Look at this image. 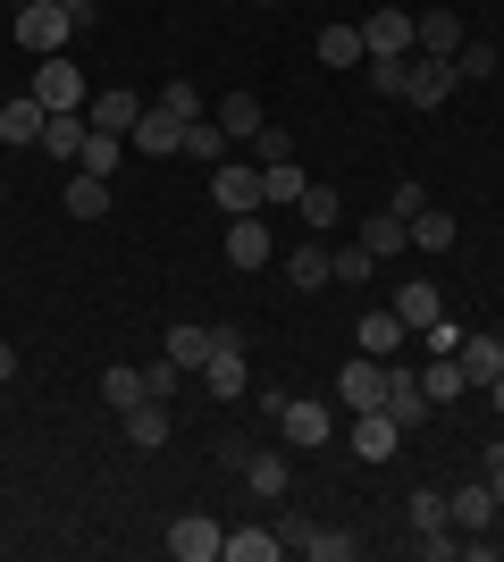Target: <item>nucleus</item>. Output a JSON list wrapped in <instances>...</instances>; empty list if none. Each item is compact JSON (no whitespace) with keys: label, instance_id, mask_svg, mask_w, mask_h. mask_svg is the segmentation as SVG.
<instances>
[{"label":"nucleus","instance_id":"nucleus-1","mask_svg":"<svg viewBox=\"0 0 504 562\" xmlns=\"http://www.w3.org/2000/svg\"><path fill=\"white\" fill-rule=\"evenodd\" d=\"M261 412H269V420H278V428H287V446H303V453H320V446H328V437H336L328 403H303V395H269Z\"/></svg>","mask_w":504,"mask_h":562},{"label":"nucleus","instance_id":"nucleus-38","mask_svg":"<svg viewBox=\"0 0 504 562\" xmlns=\"http://www.w3.org/2000/svg\"><path fill=\"white\" fill-rule=\"evenodd\" d=\"M361 538H345V529H312V546H303V562H354Z\"/></svg>","mask_w":504,"mask_h":562},{"label":"nucleus","instance_id":"nucleus-40","mask_svg":"<svg viewBox=\"0 0 504 562\" xmlns=\"http://www.w3.org/2000/svg\"><path fill=\"white\" fill-rule=\"evenodd\" d=\"M496 68H504L496 43H462V50H455V76H462V85H480V76H496Z\"/></svg>","mask_w":504,"mask_h":562},{"label":"nucleus","instance_id":"nucleus-32","mask_svg":"<svg viewBox=\"0 0 504 562\" xmlns=\"http://www.w3.org/2000/svg\"><path fill=\"white\" fill-rule=\"evenodd\" d=\"M244 487L278 504V495H287V453H253V462H244Z\"/></svg>","mask_w":504,"mask_h":562},{"label":"nucleus","instance_id":"nucleus-17","mask_svg":"<svg viewBox=\"0 0 504 562\" xmlns=\"http://www.w3.org/2000/svg\"><path fill=\"white\" fill-rule=\"evenodd\" d=\"M85 135H93V117H85V110H51L43 117V151H51V160H76Z\"/></svg>","mask_w":504,"mask_h":562},{"label":"nucleus","instance_id":"nucleus-10","mask_svg":"<svg viewBox=\"0 0 504 562\" xmlns=\"http://www.w3.org/2000/svg\"><path fill=\"white\" fill-rule=\"evenodd\" d=\"M361 50L370 59H412V9H379V18L361 25Z\"/></svg>","mask_w":504,"mask_h":562},{"label":"nucleus","instance_id":"nucleus-56","mask_svg":"<svg viewBox=\"0 0 504 562\" xmlns=\"http://www.w3.org/2000/svg\"><path fill=\"white\" fill-rule=\"evenodd\" d=\"M496 59H504V43H496Z\"/></svg>","mask_w":504,"mask_h":562},{"label":"nucleus","instance_id":"nucleus-11","mask_svg":"<svg viewBox=\"0 0 504 562\" xmlns=\"http://www.w3.org/2000/svg\"><path fill=\"white\" fill-rule=\"evenodd\" d=\"M34 101H43V110H85V76L68 68V59H43V68H34Z\"/></svg>","mask_w":504,"mask_h":562},{"label":"nucleus","instance_id":"nucleus-37","mask_svg":"<svg viewBox=\"0 0 504 562\" xmlns=\"http://www.w3.org/2000/svg\"><path fill=\"white\" fill-rule=\"evenodd\" d=\"M219 126H227V135H261V101H253V93H227V101H219Z\"/></svg>","mask_w":504,"mask_h":562},{"label":"nucleus","instance_id":"nucleus-16","mask_svg":"<svg viewBox=\"0 0 504 562\" xmlns=\"http://www.w3.org/2000/svg\"><path fill=\"white\" fill-rule=\"evenodd\" d=\"M455 361H462V386H480V395H488V386H496V370H504V345H496V336H462Z\"/></svg>","mask_w":504,"mask_h":562},{"label":"nucleus","instance_id":"nucleus-51","mask_svg":"<svg viewBox=\"0 0 504 562\" xmlns=\"http://www.w3.org/2000/svg\"><path fill=\"white\" fill-rule=\"evenodd\" d=\"M59 9H68L76 25H93V0H59Z\"/></svg>","mask_w":504,"mask_h":562},{"label":"nucleus","instance_id":"nucleus-50","mask_svg":"<svg viewBox=\"0 0 504 562\" xmlns=\"http://www.w3.org/2000/svg\"><path fill=\"white\" fill-rule=\"evenodd\" d=\"M9 378H18V345H9V336H0V386H9Z\"/></svg>","mask_w":504,"mask_h":562},{"label":"nucleus","instance_id":"nucleus-25","mask_svg":"<svg viewBox=\"0 0 504 562\" xmlns=\"http://www.w3.org/2000/svg\"><path fill=\"white\" fill-rule=\"evenodd\" d=\"M227 260H236V269H261V260H269V227H261V211L227 227Z\"/></svg>","mask_w":504,"mask_h":562},{"label":"nucleus","instance_id":"nucleus-6","mask_svg":"<svg viewBox=\"0 0 504 562\" xmlns=\"http://www.w3.org/2000/svg\"><path fill=\"white\" fill-rule=\"evenodd\" d=\"M336 403H354V412H387V361L354 352V361L336 370Z\"/></svg>","mask_w":504,"mask_h":562},{"label":"nucleus","instance_id":"nucleus-12","mask_svg":"<svg viewBox=\"0 0 504 562\" xmlns=\"http://www.w3.org/2000/svg\"><path fill=\"white\" fill-rule=\"evenodd\" d=\"M193 378H202L211 395H227V403H236L244 386H253V370H244V336H227V345H219V352H211V361H202Z\"/></svg>","mask_w":504,"mask_h":562},{"label":"nucleus","instance_id":"nucleus-3","mask_svg":"<svg viewBox=\"0 0 504 562\" xmlns=\"http://www.w3.org/2000/svg\"><path fill=\"white\" fill-rule=\"evenodd\" d=\"M455 85H462L455 59H429V50H412V59H404V101H412V110H437Z\"/></svg>","mask_w":504,"mask_h":562},{"label":"nucleus","instance_id":"nucleus-2","mask_svg":"<svg viewBox=\"0 0 504 562\" xmlns=\"http://www.w3.org/2000/svg\"><path fill=\"white\" fill-rule=\"evenodd\" d=\"M68 34H76V18L59 9V0H25V9H18V43L34 50V59H59Z\"/></svg>","mask_w":504,"mask_h":562},{"label":"nucleus","instance_id":"nucleus-30","mask_svg":"<svg viewBox=\"0 0 504 562\" xmlns=\"http://www.w3.org/2000/svg\"><path fill=\"white\" fill-rule=\"evenodd\" d=\"M412 252H455V211H437V202H429V211L412 218Z\"/></svg>","mask_w":504,"mask_h":562},{"label":"nucleus","instance_id":"nucleus-57","mask_svg":"<svg viewBox=\"0 0 504 562\" xmlns=\"http://www.w3.org/2000/svg\"><path fill=\"white\" fill-rule=\"evenodd\" d=\"M18 9H25V0H18Z\"/></svg>","mask_w":504,"mask_h":562},{"label":"nucleus","instance_id":"nucleus-53","mask_svg":"<svg viewBox=\"0 0 504 562\" xmlns=\"http://www.w3.org/2000/svg\"><path fill=\"white\" fill-rule=\"evenodd\" d=\"M0 412H9V386H0Z\"/></svg>","mask_w":504,"mask_h":562},{"label":"nucleus","instance_id":"nucleus-49","mask_svg":"<svg viewBox=\"0 0 504 562\" xmlns=\"http://www.w3.org/2000/svg\"><path fill=\"white\" fill-rule=\"evenodd\" d=\"M421 345H429V352H455L462 328H455V319H437V328H421Z\"/></svg>","mask_w":504,"mask_h":562},{"label":"nucleus","instance_id":"nucleus-55","mask_svg":"<svg viewBox=\"0 0 504 562\" xmlns=\"http://www.w3.org/2000/svg\"><path fill=\"white\" fill-rule=\"evenodd\" d=\"M0 202H9V186H0Z\"/></svg>","mask_w":504,"mask_h":562},{"label":"nucleus","instance_id":"nucleus-14","mask_svg":"<svg viewBox=\"0 0 504 562\" xmlns=\"http://www.w3.org/2000/svg\"><path fill=\"white\" fill-rule=\"evenodd\" d=\"M404 319H395V303H387V311H361V328H354V345L361 352H370V361H395V352H404Z\"/></svg>","mask_w":504,"mask_h":562},{"label":"nucleus","instance_id":"nucleus-18","mask_svg":"<svg viewBox=\"0 0 504 562\" xmlns=\"http://www.w3.org/2000/svg\"><path fill=\"white\" fill-rule=\"evenodd\" d=\"M395 446H404V428L387 420V412H354V453L361 462H387Z\"/></svg>","mask_w":504,"mask_h":562},{"label":"nucleus","instance_id":"nucleus-19","mask_svg":"<svg viewBox=\"0 0 504 562\" xmlns=\"http://www.w3.org/2000/svg\"><path fill=\"white\" fill-rule=\"evenodd\" d=\"M227 336H236V328H168V361H177V370H202Z\"/></svg>","mask_w":504,"mask_h":562},{"label":"nucleus","instance_id":"nucleus-41","mask_svg":"<svg viewBox=\"0 0 504 562\" xmlns=\"http://www.w3.org/2000/svg\"><path fill=\"white\" fill-rule=\"evenodd\" d=\"M294 211L312 218V227H336V186H320V177H312V186H303V202H294Z\"/></svg>","mask_w":504,"mask_h":562},{"label":"nucleus","instance_id":"nucleus-52","mask_svg":"<svg viewBox=\"0 0 504 562\" xmlns=\"http://www.w3.org/2000/svg\"><path fill=\"white\" fill-rule=\"evenodd\" d=\"M488 403H496V412H504V370H496V386H488Z\"/></svg>","mask_w":504,"mask_h":562},{"label":"nucleus","instance_id":"nucleus-15","mask_svg":"<svg viewBox=\"0 0 504 562\" xmlns=\"http://www.w3.org/2000/svg\"><path fill=\"white\" fill-rule=\"evenodd\" d=\"M85 117H93V135H135L144 101L126 93V85H110V93H93V101H85Z\"/></svg>","mask_w":504,"mask_h":562},{"label":"nucleus","instance_id":"nucleus-22","mask_svg":"<svg viewBox=\"0 0 504 562\" xmlns=\"http://www.w3.org/2000/svg\"><path fill=\"white\" fill-rule=\"evenodd\" d=\"M446 513H455V529H488V520H496V495H488V479H462V487L446 495Z\"/></svg>","mask_w":504,"mask_h":562},{"label":"nucleus","instance_id":"nucleus-31","mask_svg":"<svg viewBox=\"0 0 504 562\" xmlns=\"http://www.w3.org/2000/svg\"><path fill=\"white\" fill-rule=\"evenodd\" d=\"M101 403H110V412H135V403H144V370L110 361V370H101Z\"/></svg>","mask_w":504,"mask_h":562},{"label":"nucleus","instance_id":"nucleus-20","mask_svg":"<svg viewBox=\"0 0 504 562\" xmlns=\"http://www.w3.org/2000/svg\"><path fill=\"white\" fill-rule=\"evenodd\" d=\"M361 244H370V260H379V269H387V260H404V252H412V218L379 211V218H370V227H361Z\"/></svg>","mask_w":504,"mask_h":562},{"label":"nucleus","instance_id":"nucleus-39","mask_svg":"<svg viewBox=\"0 0 504 562\" xmlns=\"http://www.w3.org/2000/svg\"><path fill=\"white\" fill-rule=\"evenodd\" d=\"M328 269H336V285H370V278H379V260H370V244H345V252H336Z\"/></svg>","mask_w":504,"mask_h":562},{"label":"nucleus","instance_id":"nucleus-33","mask_svg":"<svg viewBox=\"0 0 504 562\" xmlns=\"http://www.w3.org/2000/svg\"><path fill=\"white\" fill-rule=\"evenodd\" d=\"M186 160H227V126H219V117H193V126H186Z\"/></svg>","mask_w":504,"mask_h":562},{"label":"nucleus","instance_id":"nucleus-36","mask_svg":"<svg viewBox=\"0 0 504 562\" xmlns=\"http://www.w3.org/2000/svg\"><path fill=\"white\" fill-rule=\"evenodd\" d=\"M287 278H294V285H303V294H320V285H328V278H336V269H328V252H320V244H303V252H294V260H287Z\"/></svg>","mask_w":504,"mask_h":562},{"label":"nucleus","instance_id":"nucleus-42","mask_svg":"<svg viewBox=\"0 0 504 562\" xmlns=\"http://www.w3.org/2000/svg\"><path fill=\"white\" fill-rule=\"evenodd\" d=\"M177 378H186V370H177V361H168V352H160V361H152V370H144V395H152V403H168V395H177Z\"/></svg>","mask_w":504,"mask_h":562},{"label":"nucleus","instance_id":"nucleus-26","mask_svg":"<svg viewBox=\"0 0 504 562\" xmlns=\"http://www.w3.org/2000/svg\"><path fill=\"white\" fill-rule=\"evenodd\" d=\"M404 520H412V529H421V538H437V529H455V513H446V487H412Z\"/></svg>","mask_w":504,"mask_h":562},{"label":"nucleus","instance_id":"nucleus-8","mask_svg":"<svg viewBox=\"0 0 504 562\" xmlns=\"http://www.w3.org/2000/svg\"><path fill=\"white\" fill-rule=\"evenodd\" d=\"M219 546H227V529H219L211 513H186L177 529H168V554L177 562H219Z\"/></svg>","mask_w":504,"mask_h":562},{"label":"nucleus","instance_id":"nucleus-54","mask_svg":"<svg viewBox=\"0 0 504 562\" xmlns=\"http://www.w3.org/2000/svg\"><path fill=\"white\" fill-rule=\"evenodd\" d=\"M496 345H504V319H496Z\"/></svg>","mask_w":504,"mask_h":562},{"label":"nucleus","instance_id":"nucleus-27","mask_svg":"<svg viewBox=\"0 0 504 562\" xmlns=\"http://www.w3.org/2000/svg\"><path fill=\"white\" fill-rule=\"evenodd\" d=\"M59 202H68V218H101V211H110V177H85V168H76Z\"/></svg>","mask_w":504,"mask_h":562},{"label":"nucleus","instance_id":"nucleus-13","mask_svg":"<svg viewBox=\"0 0 504 562\" xmlns=\"http://www.w3.org/2000/svg\"><path fill=\"white\" fill-rule=\"evenodd\" d=\"M395 319H404L412 336H421V328H437V319H446V294H437L429 278H404V285H395Z\"/></svg>","mask_w":504,"mask_h":562},{"label":"nucleus","instance_id":"nucleus-44","mask_svg":"<svg viewBox=\"0 0 504 562\" xmlns=\"http://www.w3.org/2000/svg\"><path fill=\"white\" fill-rule=\"evenodd\" d=\"M370 85H379L387 101H404V59H370Z\"/></svg>","mask_w":504,"mask_h":562},{"label":"nucleus","instance_id":"nucleus-46","mask_svg":"<svg viewBox=\"0 0 504 562\" xmlns=\"http://www.w3.org/2000/svg\"><path fill=\"white\" fill-rule=\"evenodd\" d=\"M253 151H261V168H269V160H294V135H278V126H261V135H253Z\"/></svg>","mask_w":504,"mask_h":562},{"label":"nucleus","instance_id":"nucleus-45","mask_svg":"<svg viewBox=\"0 0 504 562\" xmlns=\"http://www.w3.org/2000/svg\"><path fill=\"white\" fill-rule=\"evenodd\" d=\"M312 529H320V520H303V513H287V520H278V546H287V554H303V546H312Z\"/></svg>","mask_w":504,"mask_h":562},{"label":"nucleus","instance_id":"nucleus-4","mask_svg":"<svg viewBox=\"0 0 504 562\" xmlns=\"http://www.w3.org/2000/svg\"><path fill=\"white\" fill-rule=\"evenodd\" d=\"M211 202H219L227 218H253V211H261V168L219 160V168H211Z\"/></svg>","mask_w":504,"mask_h":562},{"label":"nucleus","instance_id":"nucleus-9","mask_svg":"<svg viewBox=\"0 0 504 562\" xmlns=\"http://www.w3.org/2000/svg\"><path fill=\"white\" fill-rule=\"evenodd\" d=\"M412 50L455 59V50H462V18H455V9H412Z\"/></svg>","mask_w":504,"mask_h":562},{"label":"nucleus","instance_id":"nucleus-7","mask_svg":"<svg viewBox=\"0 0 504 562\" xmlns=\"http://www.w3.org/2000/svg\"><path fill=\"white\" fill-rule=\"evenodd\" d=\"M429 412H437V403L421 395V370H404V361H387V420H395V428H421Z\"/></svg>","mask_w":504,"mask_h":562},{"label":"nucleus","instance_id":"nucleus-23","mask_svg":"<svg viewBox=\"0 0 504 562\" xmlns=\"http://www.w3.org/2000/svg\"><path fill=\"white\" fill-rule=\"evenodd\" d=\"M119 420H126V446H135V453H160L168 446V412H160V403H135V412H119Z\"/></svg>","mask_w":504,"mask_h":562},{"label":"nucleus","instance_id":"nucleus-24","mask_svg":"<svg viewBox=\"0 0 504 562\" xmlns=\"http://www.w3.org/2000/svg\"><path fill=\"white\" fill-rule=\"evenodd\" d=\"M421 395H429V403H462V395H471V386H462V361H455V352H429V370H421Z\"/></svg>","mask_w":504,"mask_h":562},{"label":"nucleus","instance_id":"nucleus-48","mask_svg":"<svg viewBox=\"0 0 504 562\" xmlns=\"http://www.w3.org/2000/svg\"><path fill=\"white\" fill-rule=\"evenodd\" d=\"M480 470H488V495H496V513H504V446H488Z\"/></svg>","mask_w":504,"mask_h":562},{"label":"nucleus","instance_id":"nucleus-5","mask_svg":"<svg viewBox=\"0 0 504 562\" xmlns=\"http://www.w3.org/2000/svg\"><path fill=\"white\" fill-rule=\"evenodd\" d=\"M135 151H144V160H177V151H186V117L177 110H160V101H144V117H135Z\"/></svg>","mask_w":504,"mask_h":562},{"label":"nucleus","instance_id":"nucleus-47","mask_svg":"<svg viewBox=\"0 0 504 562\" xmlns=\"http://www.w3.org/2000/svg\"><path fill=\"white\" fill-rule=\"evenodd\" d=\"M387 211H395V218H421V211H429V193H421V186H412V177H404V186H395V202H387Z\"/></svg>","mask_w":504,"mask_h":562},{"label":"nucleus","instance_id":"nucleus-34","mask_svg":"<svg viewBox=\"0 0 504 562\" xmlns=\"http://www.w3.org/2000/svg\"><path fill=\"white\" fill-rule=\"evenodd\" d=\"M303 186H312V177H303L294 160H269L261 168V202H303Z\"/></svg>","mask_w":504,"mask_h":562},{"label":"nucleus","instance_id":"nucleus-28","mask_svg":"<svg viewBox=\"0 0 504 562\" xmlns=\"http://www.w3.org/2000/svg\"><path fill=\"white\" fill-rule=\"evenodd\" d=\"M269 554H287L278 529H227V546H219V562H269Z\"/></svg>","mask_w":504,"mask_h":562},{"label":"nucleus","instance_id":"nucleus-29","mask_svg":"<svg viewBox=\"0 0 504 562\" xmlns=\"http://www.w3.org/2000/svg\"><path fill=\"white\" fill-rule=\"evenodd\" d=\"M320 59L328 68H361L370 50H361V25H320Z\"/></svg>","mask_w":504,"mask_h":562},{"label":"nucleus","instance_id":"nucleus-43","mask_svg":"<svg viewBox=\"0 0 504 562\" xmlns=\"http://www.w3.org/2000/svg\"><path fill=\"white\" fill-rule=\"evenodd\" d=\"M160 110H177V117H186V126H193V117H202V93H193L186 76H177V85H168V93H160Z\"/></svg>","mask_w":504,"mask_h":562},{"label":"nucleus","instance_id":"nucleus-21","mask_svg":"<svg viewBox=\"0 0 504 562\" xmlns=\"http://www.w3.org/2000/svg\"><path fill=\"white\" fill-rule=\"evenodd\" d=\"M43 101L34 93H18V101H0V143H43Z\"/></svg>","mask_w":504,"mask_h":562},{"label":"nucleus","instance_id":"nucleus-35","mask_svg":"<svg viewBox=\"0 0 504 562\" xmlns=\"http://www.w3.org/2000/svg\"><path fill=\"white\" fill-rule=\"evenodd\" d=\"M119 143H126V135H85L76 168H85V177H119Z\"/></svg>","mask_w":504,"mask_h":562}]
</instances>
